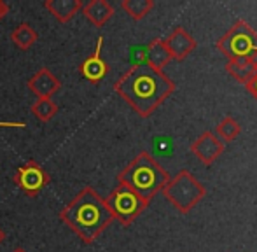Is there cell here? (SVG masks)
<instances>
[{
  "label": "cell",
  "instance_id": "16",
  "mask_svg": "<svg viewBox=\"0 0 257 252\" xmlns=\"http://www.w3.org/2000/svg\"><path fill=\"white\" fill-rule=\"evenodd\" d=\"M226 70L229 75H233L238 82L247 84L252 77L257 74V67L254 60H236V62H227Z\"/></svg>",
  "mask_w": 257,
  "mask_h": 252
},
{
  "label": "cell",
  "instance_id": "21",
  "mask_svg": "<svg viewBox=\"0 0 257 252\" xmlns=\"http://www.w3.org/2000/svg\"><path fill=\"white\" fill-rule=\"evenodd\" d=\"M0 128H27L25 121H0Z\"/></svg>",
  "mask_w": 257,
  "mask_h": 252
},
{
  "label": "cell",
  "instance_id": "23",
  "mask_svg": "<svg viewBox=\"0 0 257 252\" xmlns=\"http://www.w3.org/2000/svg\"><path fill=\"white\" fill-rule=\"evenodd\" d=\"M4 240H6V233H4V229L0 228V243H2Z\"/></svg>",
  "mask_w": 257,
  "mask_h": 252
},
{
  "label": "cell",
  "instance_id": "15",
  "mask_svg": "<svg viewBox=\"0 0 257 252\" xmlns=\"http://www.w3.org/2000/svg\"><path fill=\"white\" fill-rule=\"evenodd\" d=\"M37 39H39L37 32H35L28 23L18 25V27L11 32V42H13L18 49H21V51L30 49L32 46L37 42Z\"/></svg>",
  "mask_w": 257,
  "mask_h": 252
},
{
  "label": "cell",
  "instance_id": "18",
  "mask_svg": "<svg viewBox=\"0 0 257 252\" xmlns=\"http://www.w3.org/2000/svg\"><path fill=\"white\" fill-rule=\"evenodd\" d=\"M32 114L37 117L42 123H48L54 117V114L58 112V103L53 102L51 98H37L30 107Z\"/></svg>",
  "mask_w": 257,
  "mask_h": 252
},
{
  "label": "cell",
  "instance_id": "14",
  "mask_svg": "<svg viewBox=\"0 0 257 252\" xmlns=\"http://www.w3.org/2000/svg\"><path fill=\"white\" fill-rule=\"evenodd\" d=\"M170 62H172V56H170V51L166 49L165 41L163 39L151 41L149 46L146 48V63L149 67L156 68V70H163Z\"/></svg>",
  "mask_w": 257,
  "mask_h": 252
},
{
  "label": "cell",
  "instance_id": "1",
  "mask_svg": "<svg viewBox=\"0 0 257 252\" xmlns=\"http://www.w3.org/2000/svg\"><path fill=\"white\" fill-rule=\"evenodd\" d=\"M114 91L140 117H149L175 91V84L163 70L139 63L115 81Z\"/></svg>",
  "mask_w": 257,
  "mask_h": 252
},
{
  "label": "cell",
  "instance_id": "3",
  "mask_svg": "<svg viewBox=\"0 0 257 252\" xmlns=\"http://www.w3.org/2000/svg\"><path fill=\"white\" fill-rule=\"evenodd\" d=\"M168 172L146 151L137 154L117 174V184L135 191L147 203L159 191H163V188L168 184Z\"/></svg>",
  "mask_w": 257,
  "mask_h": 252
},
{
  "label": "cell",
  "instance_id": "5",
  "mask_svg": "<svg viewBox=\"0 0 257 252\" xmlns=\"http://www.w3.org/2000/svg\"><path fill=\"white\" fill-rule=\"evenodd\" d=\"M206 189L201 186V182L194 177L191 172L182 170L170 179L168 184L163 188V196L180 212V214H187L193 210L198 203L205 198Z\"/></svg>",
  "mask_w": 257,
  "mask_h": 252
},
{
  "label": "cell",
  "instance_id": "4",
  "mask_svg": "<svg viewBox=\"0 0 257 252\" xmlns=\"http://www.w3.org/2000/svg\"><path fill=\"white\" fill-rule=\"evenodd\" d=\"M215 48L226 56L227 62L254 60L257 56V32L247 21L238 20L215 42Z\"/></svg>",
  "mask_w": 257,
  "mask_h": 252
},
{
  "label": "cell",
  "instance_id": "17",
  "mask_svg": "<svg viewBox=\"0 0 257 252\" xmlns=\"http://www.w3.org/2000/svg\"><path fill=\"white\" fill-rule=\"evenodd\" d=\"M121 9L124 11L132 20L140 21L154 9V0H122Z\"/></svg>",
  "mask_w": 257,
  "mask_h": 252
},
{
  "label": "cell",
  "instance_id": "20",
  "mask_svg": "<svg viewBox=\"0 0 257 252\" xmlns=\"http://www.w3.org/2000/svg\"><path fill=\"white\" fill-rule=\"evenodd\" d=\"M245 88H247V91L250 93V95L257 100V74L250 79V81L247 82V84H245Z\"/></svg>",
  "mask_w": 257,
  "mask_h": 252
},
{
  "label": "cell",
  "instance_id": "7",
  "mask_svg": "<svg viewBox=\"0 0 257 252\" xmlns=\"http://www.w3.org/2000/svg\"><path fill=\"white\" fill-rule=\"evenodd\" d=\"M14 182H16L18 188L25 191L30 198H35L49 184V174L44 170V167L41 163H37L35 160H30L23 167L16 168Z\"/></svg>",
  "mask_w": 257,
  "mask_h": 252
},
{
  "label": "cell",
  "instance_id": "11",
  "mask_svg": "<svg viewBox=\"0 0 257 252\" xmlns=\"http://www.w3.org/2000/svg\"><path fill=\"white\" fill-rule=\"evenodd\" d=\"M28 89L34 93L37 98H51L54 93L61 89V81L53 74L49 68H41L30 79H28Z\"/></svg>",
  "mask_w": 257,
  "mask_h": 252
},
{
  "label": "cell",
  "instance_id": "6",
  "mask_svg": "<svg viewBox=\"0 0 257 252\" xmlns=\"http://www.w3.org/2000/svg\"><path fill=\"white\" fill-rule=\"evenodd\" d=\"M105 203H107L114 221H119L122 226L132 224L149 205L135 191L121 184H117L110 191V194L105 198Z\"/></svg>",
  "mask_w": 257,
  "mask_h": 252
},
{
  "label": "cell",
  "instance_id": "12",
  "mask_svg": "<svg viewBox=\"0 0 257 252\" xmlns=\"http://www.w3.org/2000/svg\"><path fill=\"white\" fill-rule=\"evenodd\" d=\"M84 18L96 28H102L112 16H114V6L107 0H91L82 6Z\"/></svg>",
  "mask_w": 257,
  "mask_h": 252
},
{
  "label": "cell",
  "instance_id": "24",
  "mask_svg": "<svg viewBox=\"0 0 257 252\" xmlns=\"http://www.w3.org/2000/svg\"><path fill=\"white\" fill-rule=\"evenodd\" d=\"M13 252H27V250H25L23 247H16V249H14Z\"/></svg>",
  "mask_w": 257,
  "mask_h": 252
},
{
  "label": "cell",
  "instance_id": "19",
  "mask_svg": "<svg viewBox=\"0 0 257 252\" xmlns=\"http://www.w3.org/2000/svg\"><path fill=\"white\" fill-rule=\"evenodd\" d=\"M241 132V126L238 123L236 119H233V117H224L222 121H220L219 124H217L215 128V135L219 137L222 142H229V140H234L238 135H240Z\"/></svg>",
  "mask_w": 257,
  "mask_h": 252
},
{
  "label": "cell",
  "instance_id": "8",
  "mask_svg": "<svg viewBox=\"0 0 257 252\" xmlns=\"http://www.w3.org/2000/svg\"><path fill=\"white\" fill-rule=\"evenodd\" d=\"M163 41H165L166 49L170 51L172 60H177V62L186 60L198 46L196 39H194L187 30H184L182 27L173 28V30L168 34V37L163 39Z\"/></svg>",
  "mask_w": 257,
  "mask_h": 252
},
{
  "label": "cell",
  "instance_id": "2",
  "mask_svg": "<svg viewBox=\"0 0 257 252\" xmlns=\"http://www.w3.org/2000/svg\"><path fill=\"white\" fill-rule=\"evenodd\" d=\"M60 219L86 243L91 245L114 222L105 198L86 186L60 210Z\"/></svg>",
  "mask_w": 257,
  "mask_h": 252
},
{
  "label": "cell",
  "instance_id": "13",
  "mask_svg": "<svg viewBox=\"0 0 257 252\" xmlns=\"http://www.w3.org/2000/svg\"><path fill=\"white\" fill-rule=\"evenodd\" d=\"M84 4L81 0H46L44 7L53 14V18L58 23H68Z\"/></svg>",
  "mask_w": 257,
  "mask_h": 252
},
{
  "label": "cell",
  "instance_id": "22",
  "mask_svg": "<svg viewBox=\"0 0 257 252\" xmlns=\"http://www.w3.org/2000/svg\"><path fill=\"white\" fill-rule=\"evenodd\" d=\"M6 14H9V6L4 0H0V21L6 18Z\"/></svg>",
  "mask_w": 257,
  "mask_h": 252
},
{
  "label": "cell",
  "instance_id": "10",
  "mask_svg": "<svg viewBox=\"0 0 257 252\" xmlns=\"http://www.w3.org/2000/svg\"><path fill=\"white\" fill-rule=\"evenodd\" d=\"M102 46H103V37L100 35L98 41H96V48L84 62L79 67L81 75L86 81L93 82V84H98L100 81H103L105 75L108 74V65L105 63V60L102 58Z\"/></svg>",
  "mask_w": 257,
  "mask_h": 252
},
{
  "label": "cell",
  "instance_id": "9",
  "mask_svg": "<svg viewBox=\"0 0 257 252\" xmlns=\"http://www.w3.org/2000/svg\"><path fill=\"white\" fill-rule=\"evenodd\" d=\"M191 153L203 165H212L224 153V142L213 132H205L191 144Z\"/></svg>",
  "mask_w": 257,
  "mask_h": 252
},
{
  "label": "cell",
  "instance_id": "25",
  "mask_svg": "<svg viewBox=\"0 0 257 252\" xmlns=\"http://www.w3.org/2000/svg\"><path fill=\"white\" fill-rule=\"evenodd\" d=\"M254 63H255V67H257V56H255V58H254Z\"/></svg>",
  "mask_w": 257,
  "mask_h": 252
}]
</instances>
